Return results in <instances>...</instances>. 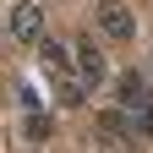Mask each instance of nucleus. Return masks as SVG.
Here are the masks:
<instances>
[{
    "label": "nucleus",
    "mask_w": 153,
    "mask_h": 153,
    "mask_svg": "<svg viewBox=\"0 0 153 153\" xmlns=\"http://www.w3.org/2000/svg\"><path fill=\"white\" fill-rule=\"evenodd\" d=\"M115 99H120L126 120H131V137H148V131H153V88L142 82L137 71H126L120 82H115Z\"/></svg>",
    "instance_id": "f257e3e1"
},
{
    "label": "nucleus",
    "mask_w": 153,
    "mask_h": 153,
    "mask_svg": "<svg viewBox=\"0 0 153 153\" xmlns=\"http://www.w3.org/2000/svg\"><path fill=\"white\" fill-rule=\"evenodd\" d=\"M99 33L104 38H137V16L120 0H99Z\"/></svg>",
    "instance_id": "f03ea898"
},
{
    "label": "nucleus",
    "mask_w": 153,
    "mask_h": 153,
    "mask_svg": "<svg viewBox=\"0 0 153 153\" xmlns=\"http://www.w3.org/2000/svg\"><path fill=\"white\" fill-rule=\"evenodd\" d=\"M11 38L16 44H44V11H38L33 0H22V6L11 11Z\"/></svg>",
    "instance_id": "7ed1b4c3"
},
{
    "label": "nucleus",
    "mask_w": 153,
    "mask_h": 153,
    "mask_svg": "<svg viewBox=\"0 0 153 153\" xmlns=\"http://www.w3.org/2000/svg\"><path fill=\"white\" fill-rule=\"evenodd\" d=\"M76 71H82L88 88L104 82V55H99V44H93V38H82V44H76Z\"/></svg>",
    "instance_id": "20e7f679"
},
{
    "label": "nucleus",
    "mask_w": 153,
    "mask_h": 153,
    "mask_svg": "<svg viewBox=\"0 0 153 153\" xmlns=\"http://www.w3.org/2000/svg\"><path fill=\"white\" fill-rule=\"evenodd\" d=\"M44 66H49L55 76H66V49H60V44H49V38H44Z\"/></svg>",
    "instance_id": "39448f33"
},
{
    "label": "nucleus",
    "mask_w": 153,
    "mask_h": 153,
    "mask_svg": "<svg viewBox=\"0 0 153 153\" xmlns=\"http://www.w3.org/2000/svg\"><path fill=\"white\" fill-rule=\"evenodd\" d=\"M27 137H49V115H38V109L27 115Z\"/></svg>",
    "instance_id": "423d86ee"
}]
</instances>
